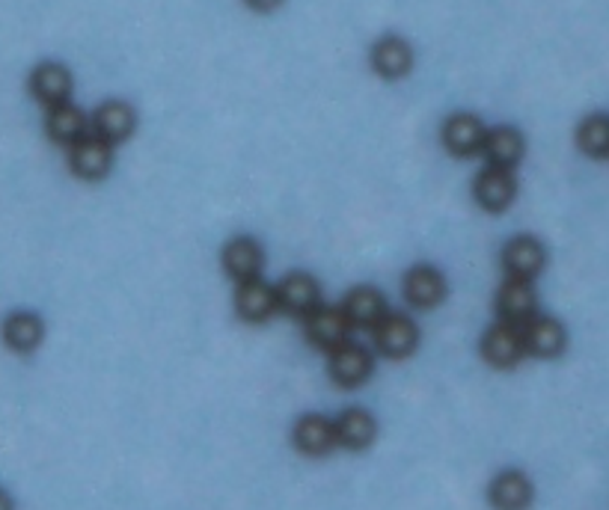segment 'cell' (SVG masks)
<instances>
[{
	"mask_svg": "<svg viewBox=\"0 0 609 510\" xmlns=\"http://www.w3.org/2000/svg\"><path fill=\"white\" fill-rule=\"evenodd\" d=\"M535 309H538V297H535V289L526 279H515L508 277L497 291V311L499 318L506 323H526L530 318H535Z\"/></svg>",
	"mask_w": 609,
	"mask_h": 510,
	"instance_id": "obj_8",
	"label": "cell"
},
{
	"mask_svg": "<svg viewBox=\"0 0 609 510\" xmlns=\"http://www.w3.org/2000/svg\"><path fill=\"white\" fill-rule=\"evenodd\" d=\"M482 152H485L487 157V167L511 169L515 164H520V157H523V137H520L518 128L499 125V128H491V131L485 133Z\"/></svg>",
	"mask_w": 609,
	"mask_h": 510,
	"instance_id": "obj_21",
	"label": "cell"
},
{
	"mask_svg": "<svg viewBox=\"0 0 609 510\" xmlns=\"http://www.w3.org/2000/svg\"><path fill=\"white\" fill-rule=\"evenodd\" d=\"M372 354H369V347H363L357 342H345L339 344L330 350V362H328V371L333 383L342 388H354L366 383V380L372 378Z\"/></svg>",
	"mask_w": 609,
	"mask_h": 510,
	"instance_id": "obj_1",
	"label": "cell"
},
{
	"mask_svg": "<svg viewBox=\"0 0 609 510\" xmlns=\"http://www.w3.org/2000/svg\"><path fill=\"white\" fill-rule=\"evenodd\" d=\"M236 309L250 323L268 321L274 311H277V291L262 277L250 279V282H238Z\"/></svg>",
	"mask_w": 609,
	"mask_h": 510,
	"instance_id": "obj_13",
	"label": "cell"
},
{
	"mask_svg": "<svg viewBox=\"0 0 609 510\" xmlns=\"http://www.w3.org/2000/svg\"><path fill=\"white\" fill-rule=\"evenodd\" d=\"M42 335H46V327L30 311H15L3 321V342L10 344L12 350H18V354L36 350L42 344Z\"/></svg>",
	"mask_w": 609,
	"mask_h": 510,
	"instance_id": "obj_24",
	"label": "cell"
},
{
	"mask_svg": "<svg viewBox=\"0 0 609 510\" xmlns=\"http://www.w3.org/2000/svg\"><path fill=\"white\" fill-rule=\"evenodd\" d=\"M113 164V145H107L104 140H99L96 133H87L84 140H78L75 145H68V167L72 173L80 178H104L111 173Z\"/></svg>",
	"mask_w": 609,
	"mask_h": 510,
	"instance_id": "obj_6",
	"label": "cell"
},
{
	"mask_svg": "<svg viewBox=\"0 0 609 510\" xmlns=\"http://www.w3.org/2000/svg\"><path fill=\"white\" fill-rule=\"evenodd\" d=\"M405 299L417 309H434L446 297V279L437 267L417 265L407 270L405 277Z\"/></svg>",
	"mask_w": 609,
	"mask_h": 510,
	"instance_id": "obj_11",
	"label": "cell"
},
{
	"mask_svg": "<svg viewBox=\"0 0 609 510\" xmlns=\"http://www.w3.org/2000/svg\"><path fill=\"white\" fill-rule=\"evenodd\" d=\"M491 505L497 510H526L532 505L530 477L518 469H506L491 484Z\"/></svg>",
	"mask_w": 609,
	"mask_h": 510,
	"instance_id": "obj_20",
	"label": "cell"
},
{
	"mask_svg": "<svg viewBox=\"0 0 609 510\" xmlns=\"http://www.w3.org/2000/svg\"><path fill=\"white\" fill-rule=\"evenodd\" d=\"M485 133L487 128L482 125L479 116H473V113H455V116H449L446 125H443V143H446V149H449L452 155L467 157L482 149Z\"/></svg>",
	"mask_w": 609,
	"mask_h": 510,
	"instance_id": "obj_12",
	"label": "cell"
},
{
	"mask_svg": "<svg viewBox=\"0 0 609 510\" xmlns=\"http://www.w3.org/2000/svg\"><path fill=\"white\" fill-rule=\"evenodd\" d=\"M372 333L378 354H384L386 359H405V356L417 350L419 344V327L407 315H398V311L384 315Z\"/></svg>",
	"mask_w": 609,
	"mask_h": 510,
	"instance_id": "obj_2",
	"label": "cell"
},
{
	"mask_svg": "<svg viewBox=\"0 0 609 510\" xmlns=\"http://www.w3.org/2000/svg\"><path fill=\"white\" fill-rule=\"evenodd\" d=\"M410 66H414V51L398 36H386L372 48V68L384 78H405Z\"/></svg>",
	"mask_w": 609,
	"mask_h": 510,
	"instance_id": "obj_22",
	"label": "cell"
},
{
	"mask_svg": "<svg viewBox=\"0 0 609 510\" xmlns=\"http://www.w3.org/2000/svg\"><path fill=\"white\" fill-rule=\"evenodd\" d=\"M274 291H277V309L289 311V315L306 318L309 311L321 306L318 303L321 289H318V282L309 273H289Z\"/></svg>",
	"mask_w": 609,
	"mask_h": 510,
	"instance_id": "obj_10",
	"label": "cell"
},
{
	"mask_svg": "<svg viewBox=\"0 0 609 510\" xmlns=\"http://www.w3.org/2000/svg\"><path fill=\"white\" fill-rule=\"evenodd\" d=\"M337 431V443L351 448V451H363L375 443V433H378V424L366 410H345L339 416V422L333 424Z\"/></svg>",
	"mask_w": 609,
	"mask_h": 510,
	"instance_id": "obj_23",
	"label": "cell"
},
{
	"mask_svg": "<svg viewBox=\"0 0 609 510\" xmlns=\"http://www.w3.org/2000/svg\"><path fill=\"white\" fill-rule=\"evenodd\" d=\"M135 123V111H131L125 101H107V104H102V107L96 111V116H92V133H96L99 140H104L107 145H116L131 137Z\"/></svg>",
	"mask_w": 609,
	"mask_h": 510,
	"instance_id": "obj_15",
	"label": "cell"
},
{
	"mask_svg": "<svg viewBox=\"0 0 609 510\" xmlns=\"http://www.w3.org/2000/svg\"><path fill=\"white\" fill-rule=\"evenodd\" d=\"M30 89H34L36 101H42L51 111L56 104H66L68 95H72V75L60 63H42L30 75Z\"/></svg>",
	"mask_w": 609,
	"mask_h": 510,
	"instance_id": "obj_16",
	"label": "cell"
},
{
	"mask_svg": "<svg viewBox=\"0 0 609 510\" xmlns=\"http://www.w3.org/2000/svg\"><path fill=\"white\" fill-rule=\"evenodd\" d=\"M342 311L348 315L351 327L357 330H375L378 321L386 315L384 294L372 285H357L354 291H348V297L342 303Z\"/></svg>",
	"mask_w": 609,
	"mask_h": 510,
	"instance_id": "obj_17",
	"label": "cell"
},
{
	"mask_svg": "<svg viewBox=\"0 0 609 510\" xmlns=\"http://www.w3.org/2000/svg\"><path fill=\"white\" fill-rule=\"evenodd\" d=\"M262 265H265V253H262L259 241H253L248 234H241L236 241L224 246V267L226 273L238 282H250L259 279Z\"/></svg>",
	"mask_w": 609,
	"mask_h": 510,
	"instance_id": "obj_14",
	"label": "cell"
},
{
	"mask_svg": "<svg viewBox=\"0 0 609 510\" xmlns=\"http://www.w3.org/2000/svg\"><path fill=\"white\" fill-rule=\"evenodd\" d=\"M544 262H547V253H544L542 241H535L532 234L511 238L503 250V267H506L508 277L515 279L532 282L544 270Z\"/></svg>",
	"mask_w": 609,
	"mask_h": 510,
	"instance_id": "obj_5",
	"label": "cell"
},
{
	"mask_svg": "<svg viewBox=\"0 0 609 510\" xmlns=\"http://www.w3.org/2000/svg\"><path fill=\"white\" fill-rule=\"evenodd\" d=\"M576 145L592 157L609 155V116L607 113H592L588 119L576 128Z\"/></svg>",
	"mask_w": 609,
	"mask_h": 510,
	"instance_id": "obj_25",
	"label": "cell"
},
{
	"mask_svg": "<svg viewBox=\"0 0 609 510\" xmlns=\"http://www.w3.org/2000/svg\"><path fill=\"white\" fill-rule=\"evenodd\" d=\"M0 510H12V499L3 493V489H0Z\"/></svg>",
	"mask_w": 609,
	"mask_h": 510,
	"instance_id": "obj_26",
	"label": "cell"
},
{
	"mask_svg": "<svg viewBox=\"0 0 609 510\" xmlns=\"http://www.w3.org/2000/svg\"><path fill=\"white\" fill-rule=\"evenodd\" d=\"M306 323V335L309 342L321 347V350H333L339 344L348 342L351 333V321L348 315L337 306H318L304 318Z\"/></svg>",
	"mask_w": 609,
	"mask_h": 510,
	"instance_id": "obj_4",
	"label": "cell"
},
{
	"mask_svg": "<svg viewBox=\"0 0 609 510\" xmlns=\"http://www.w3.org/2000/svg\"><path fill=\"white\" fill-rule=\"evenodd\" d=\"M482 356L487 366L494 368H511L518 366L523 356V339H520V327L515 323L499 321L482 339Z\"/></svg>",
	"mask_w": 609,
	"mask_h": 510,
	"instance_id": "obj_9",
	"label": "cell"
},
{
	"mask_svg": "<svg viewBox=\"0 0 609 510\" xmlns=\"http://www.w3.org/2000/svg\"><path fill=\"white\" fill-rule=\"evenodd\" d=\"M46 131L54 143L75 145L90 133V119H87V113L80 111V107L66 101V104H56V107L48 111Z\"/></svg>",
	"mask_w": 609,
	"mask_h": 510,
	"instance_id": "obj_18",
	"label": "cell"
},
{
	"mask_svg": "<svg viewBox=\"0 0 609 510\" xmlns=\"http://www.w3.org/2000/svg\"><path fill=\"white\" fill-rule=\"evenodd\" d=\"M475 202L485 208V212H506L508 205L518 196V178L511 176V169L499 167H485L475 176L473 184Z\"/></svg>",
	"mask_w": 609,
	"mask_h": 510,
	"instance_id": "obj_3",
	"label": "cell"
},
{
	"mask_svg": "<svg viewBox=\"0 0 609 510\" xmlns=\"http://www.w3.org/2000/svg\"><path fill=\"white\" fill-rule=\"evenodd\" d=\"M292 439H294V448L304 451L306 457H321L328 455L330 448L337 445V431H333V422H330V419L313 412V416L297 419Z\"/></svg>",
	"mask_w": 609,
	"mask_h": 510,
	"instance_id": "obj_19",
	"label": "cell"
},
{
	"mask_svg": "<svg viewBox=\"0 0 609 510\" xmlns=\"http://www.w3.org/2000/svg\"><path fill=\"white\" fill-rule=\"evenodd\" d=\"M520 339H523V354L554 359L564 350L562 323L547 315H535L526 323H520Z\"/></svg>",
	"mask_w": 609,
	"mask_h": 510,
	"instance_id": "obj_7",
	"label": "cell"
}]
</instances>
